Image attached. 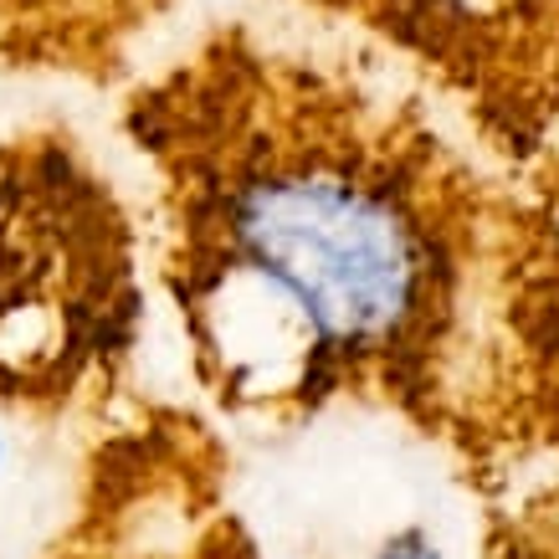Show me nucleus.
<instances>
[{"instance_id":"1","label":"nucleus","mask_w":559,"mask_h":559,"mask_svg":"<svg viewBox=\"0 0 559 559\" xmlns=\"http://www.w3.org/2000/svg\"><path fill=\"white\" fill-rule=\"evenodd\" d=\"M205 416L447 441L509 175L416 87L221 26L123 103Z\"/></svg>"},{"instance_id":"2","label":"nucleus","mask_w":559,"mask_h":559,"mask_svg":"<svg viewBox=\"0 0 559 559\" xmlns=\"http://www.w3.org/2000/svg\"><path fill=\"white\" fill-rule=\"evenodd\" d=\"M144 340V247L119 186L62 129L0 144V411H103Z\"/></svg>"},{"instance_id":"3","label":"nucleus","mask_w":559,"mask_h":559,"mask_svg":"<svg viewBox=\"0 0 559 559\" xmlns=\"http://www.w3.org/2000/svg\"><path fill=\"white\" fill-rule=\"evenodd\" d=\"M441 457L477 503L559 462V134L503 186Z\"/></svg>"},{"instance_id":"4","label":"nucleus","mask_w":559,"mask_h":559,"mask_svg":"<svg viewBox=\"0 0 559 559\" xmlns=\"http://www.w3.org/2000/svg\"><path fill=\"white\" fill-rule=\"evenodd\" d=\"M36 559H272L237 447L201 406L139 401L98 431Z\"/></svg>"},{"instance_id":"5","label":"nucleus","mask_w":559,"mask_h":559,"mask_svg":"<svg viewBox=\"0 0 559 559\" xmlns=\"http://www.w3.org/2000/svg\"><path fill=\"white\" fill-rule=\"evenodd\" d=\"M267 452L283 477L252 524L272 559H477L483 503L401 426L334 421Z\"/></svg>"},{"instance_id":"6","label":"nucleus","mask_w":559,"mask_h":559,"mask_svg":"<svg viewBox=\"0 0 559 559\" xmlns=\"http://www.w3.org/2000/svg\"><path fill=\"white\" fill-rule=\"evenodd\" d=\"M370 32L492 170L559 134V0H308Z\"/></svg>"},{"instance_id":"7","label":"nucleus","mask_w":559,"mask_h":559,"mask_svg":"<svg viewBox=\"0 0 559 559\" xmlns=\"http://www.w3.org/2000/svg\"><path fill=\"white\" fill-rule=\"evenodd\" d=\"M175 0H0V62L108 83Z\"/></svg>"},{"instance_id":"8","label":"nucleus","mask_w":559,"mask_h":559,"mask_svg":"<svg viewBox=\"0 0 559 559\" xmlns=\"http://www.w3.org/2000/svg\"><path fill=\"white\" fill-rule=\"evenodd\" d=\"M477 559H559V462L477 509Z\"/></svg>"},{"instance_id":"9","label":"nucleus","mask_w":559,"mask_h":559,"mask_svg":"<svg viewBox=\"0 0 559 559\" xmlns=\"http://www.w3.org/2000/svg\"><path fill=\"white\" fill-rule=\"evenodd\" d=\"M11 467H16V416L0 411V492H5V483L16 477Z\"/></svg>"}]
</instances>
